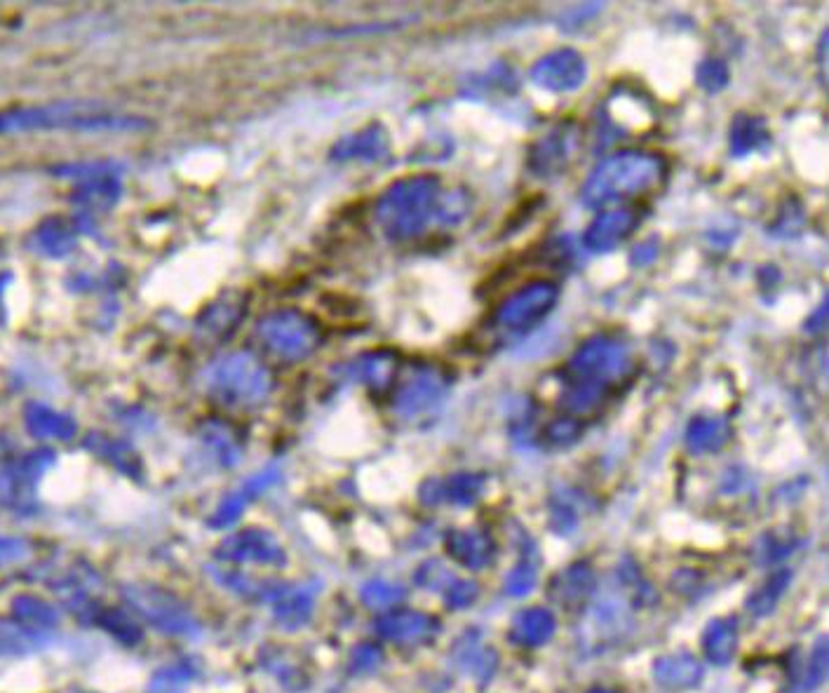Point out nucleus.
Segmentation results:
<instances>
[{
    "label": "nucleus",
    "mask_w": 829,
    "mask_h": 693,
    "mask_svg": "<svg viewBox=\"0 0 829 693\" xmlns=\"http://www.w3.org/2000/svg\"><path fill=\"white\" fill-rule=\"evenodd\" d=\"M653 672H655V682L670 691H686L701 684L703 680L701 661L688 656V653H674V656H665L661 661H655Z\"/></svg>",
    "instance_id": "obj_8"
},
{
    "label": "nucleus",
    "mask_w": 829,
    "mask_h": 693,
    "mask_svg": "<svg viewBox=\"0 0 829 693\" xmlns=\"http://www.w3.org/2000/svg\"><path fill=\"white\" fill-rule=\"evenodd\" d=\"M655 255H659V242H655V240H646V242H642L638 249H634V255H632V261L634 263H649V261H653L655 259Z\"/></svg>",
    "instance_id": "obj_23"
},
{
    "label": "nucleus",
    "mask_w": 829,
    "mask_h": 693,
    "mask_svg": "<svg viewBox=\"0 0 829 693\" xmlns=\"http://www.w3.org/2000/svg\"><path fill=\"white\" fill-rule=\"evenodd\" d=\"M594 590V571L583 565L576 562L564 573H559V579L552 583V597L562 604L564 609H581Z\"/></svg>",
    "instance_id": "obj_9"
},
{
    "label": "nucleus",
    "mask_w": 829,
    "mask_h": 693,
    "mask_svg": "<svg viewBox=\"0 0 829 693\" xmlns=\"http://www.w3.org/2000/svg\"><path fill=\"white\" fill-rule=\"evenodd\" d=\"M738 647V623L734 619L712 621L703 634V651L715 665H726Z\"/></svg>",
    "instance_id": "obj_14"
},
{
    "label": "nucleus",
    "mask_w": 829,
    "mask_h": 693,
    "mask_svg": "<svg viewBox=\"0 0 829 693\" xmlns=\"http://www.w3.org/2000/svg\"><path fill=\"white\" fill-rule=\"evenodd\" d=\"M578 146H581V132L573 125H557L546 132L529 151V169L536 177H555L571 165Z\"/></svg>",
    "instance_id": "obj_4"
},
{
    "label": "nucleus",
    "mask_w": 829,
    "mask_h": 693,
    "mask_svg": "<svg viewBox=\"0 0 829 693\" xmlns=\"http://www.w3.org/2000/svg\"><path fill=\"white\" fill-rule=\"evenodd\" d=\"M550 523L557 534H571L578 527V513L567 500H555L550 508Z\"/></svg>",
    "instance_id": "obj_20"
},
{
    "label": "nucleus",
    "mask_w": 829,
    "mask_h": 693,
    "mask_svg": "<svg viewBox=\"0 0 829 693\" xmlns=\"http://www.w3.org/2000/svg\"><path fill=\"white\" fill-rule=\"evenodd\" d=\"M642 221V215L634 207H621V209H611L604 211V215L597 217L590 228L586 230L583 245L586 249L594 255H604L611 252V249L625 242L634 230H638Z\"/></svg>",
    "instance_id": "obj_6"
},
{
    "label": "nucleus",
    "mask_w": 829,
    "mask_h": 693,
    "mask_svg": "<svg viewBox=\"0 0 829 693\" xmlns=\"http://www.w3.org/2000/svg\"><path fill=\"white\" fill-rule=\"evenodd\" d=\"M586 75L588 64L583 60V54L571 48L555 50L541 56V60L531 66V81L538 87L557 94L581 87L586 83Z\"/></svg>",
    "instance_id": "obj_5"
},
{
    "label": "nucleus",
    "mask_w": 829,
    "mask_h": 693,
    "mask_svg": "<svg viewBox=\"0 0 829 693\" xmlns=\"http://www.w3.org/2000/svg\"><path fill=\"white\" fill-rule=\"evenodd\" d=\"M590 693H613V691H607V689H592Z\"/></svg>",
    "instance_id": "obj_24"
},
{
    "label": "nucleus",
    "mask_w": 829,
    "mask_h": 693,
    "mask_svg": "<svg viewBox=\"0 0 829 693\" xmlns=\"http://www.w3.org/2000/svg\"><path fill=\"white\" fill-rule=\"evenodd\" d=\"M449 550L460 565L481 569L496 557V544L485 531H456L449 536Z\"/></svg>",
    "instance_id": "obj_13"
},
{
    "label": "nucleus",
    "mask_w": 829,
    "mask_h": 693,
    "mask_svg": "<svg viewBox=\"0 0 829 693\" xmlns=\"http://www.w3.org/2000/svg\"><path fill=\"white\" fill-rule=\"evenodd\" d=\"M559 287L550 280H536L519 287L494 313V330L500 334H527L541 324L557 306Z\"/></svg>",
    "instance_id": "obj_3"
},
{
    "label": "nucleus",
    "mask_w": 829,
    "mask_h": 693,
    "mask_svg": "<svg viewBox=\"0 0 829 693\" xmlns=\"http://www.w3.org/2000/svg\"><path fill=\"white\" fill-rule=\"evenodd\" d=\"M634 358L621 337H592L578 349L562 374V407L581 418L597 412L632 376Z\"/></svg>",
    "instance_id": "obj_1"
},
{
    "label": "nucleus",
    "mask_w": 829,
    "mask_h": 693,
    "mask_svg": "<svg viewBox=\"0 0 829 693\" xmlns=\"http://www.w3.org/2000/svg\"><path fill=\"white\" fill-rule=\"evenodd\" d=\"M555 628H557L555 616L548 609L533 607V609L519 611L515 616L510 625V638L512 642L522 647H541L552 638Z\"/></svg>",
    "instance_id": "obj_10"
},
{
    "label": "nucleus",
    "mask_w": 829,
    "mask_h": 693,
    "mask_svg": "<svg viewBox=\"0 0 829 693\" xmlns=\"http://www.w3.org/2000/svg\"><path fill=\"white\" fill-rule=\"evenodd\" d=\"M581 433H583L581 421L573 416H559L552 423H548L543 439L550 447H569L578 437H581Z\"/></svg>",
    "instance_id": "obj_16"
},
{
    "label": "nucleus",
    "mask_w": 829,
    "mask_h": 693,
    "mask_svg": "<svg viewBox=\"0 0 829 693\" xmlns=\"http://www.w3.org/2000/svg\"><path fill=\"white\" fill-rule=\"evenodd\" d=\"M667 161L649 151H619L592 169L581 200L588 207H607L651 194L665 182Z\"/></svg>",
    "instance_id": "obj_2"
},
{
    "label": "nucleus",
    "mask_w": 829,
    "mask_h": 693,
    "mask_svg": "<svg viewBox=\"0 0 829 693\" xmlns=\"http://www.w3.org/2000/svg\"><path fill=\"white\" fill-rule=\"evenodd\" d=\"M481 489H485V477L466 473V475H456L454 477L449 494H452V498L456 500V504L468 506V504H473V500L481 494Z\"/></svg>",
    "instance_id": "obj_19"
},
{
    "label": "nucleus",
    "mask_w": 829,
    "mask_h": 693,
    "mask_svg": "<svg viewBox=\"0 0 829 693\" xmlns=\"http://www.w3.org/2000/svg\"><path fill=\"white\" fill-rule=\"evenodd\" d=\"M435 186L431 182H414L412 186H402L395 190L393 200L385 205V221H388L397 234H407L416 224L426 217V209L433 203Z\"/></svg>",
    "instance_id": "obj_7"
},
{
    "label": "nucleus",
    "mask_w": 829,
    "mask_h": 693,
    "mask_svg": "<svg viewBox=\"0 0 829 693\" xmlns=\"http://www.w3.org/2000/svg\"><path fill=\"white\" fill-rule=\"evenodd\" d=\"M477 592H479L477 583H473V581H458L452 588V592H449V597H452L449 602L454 607H468V604H473L477 600Z\"/></svg>",
    "instance_id": "obj_22"
},
{
    "label": "nucleus",
    "mask_w": 829,
    "mask_h": 693,
    "mask_svg": "<svg viewBox=\"0 0 829 693\" xmlns=\"http://www.w3.org/2000/svg\"><path fill=\"white\" fill-rule=\"evenodd\" d=\"M536 588V562L529 560V557H525L522 562H519L510 576L506 579V590L508 594L512 597H525L529 594L531 590Z\"/></svg>",
    "instance_id": "obj_18"
},
{
    "label": "nucleus",
    "mask_w": 829,
    "mask_h": 693,
    "mask_svg": "<svg viewBox=\"0 0 829 693\" xmlns=\"http://www.w3.org/2000/svg\"><path fill=\"white\" fill-rule=\"evenodd\" d=\"M825 675H827V644L825 640H820L811 656V668H808L806 689H816L825 680Z\"/></svg>",
    "instance_id": "obj_21"
},
{
    "label": "nucleus",
    "mask_w": 829,
    "mask_h": 693,
    "mask_svg": "<svg viewBox=\"0 0 829 693\" xmlns=\"http://www.w3.org/2000/svg\"><path fill=\"white\" fill-rule=\"evenodd\" d=\"M787 583H789V571H780V573H776L774 579H768L766 586H761L755 594L749 597L747 609H749L752 613H757V616H766V613H770V611H774V607L778 604L780 594L785 592Z\"/></svg>",
    "instance_id": "obj_15"
},
{
    "label": "nucleus",
    "mask_w": 829,
    "mask_h": 693,
    "mask_svg": "<svg viewBox=\"0 0 829 693\" xmlns=\"http://www.w3.org/2000/svg\"><path fill=\"white\" fill-rule=\"evenodd\" d=\"M696 81L705 92L717 94L728 83V69L722 60H717V56H709V60L701 62V66L696 71Z\"/></svg>",
    "instance_id": "obj_17"
},
{
    "label": "nucleus",
    "mask_w": 829,
    "mask_h": 693,
    "mask_svg": "<svg viewBox=\"0 0 829 693\" xmlns=\"http://www.w3.org/2000/svg\"><path fill=\"white\" fill-rule=\"evenodd\" d=\"M730 435L728 421L719 414H701L688 423L686 431V447L693 454H707V452H717L726 445V439Z\"/></svg>",
    "instance_id": "obj_11"
},
{
    "label": "nucleus",
    "mask_w": 829,
    "mask_h": 693,
    "mask_svg": "<svg viewBox=\"0 0 829 693\" xmlns=\"http://www.w3.org/2000/svg\"><path fill=\"white\" fill-rule=\"evenodd\" d=\"M730 153L743 158L749 153L766 151L770 146V132L761 115H749L740 113L738 118L730 125Z\"/></svg>",
    "instance_id": "obj_12"
}]
</instances>
